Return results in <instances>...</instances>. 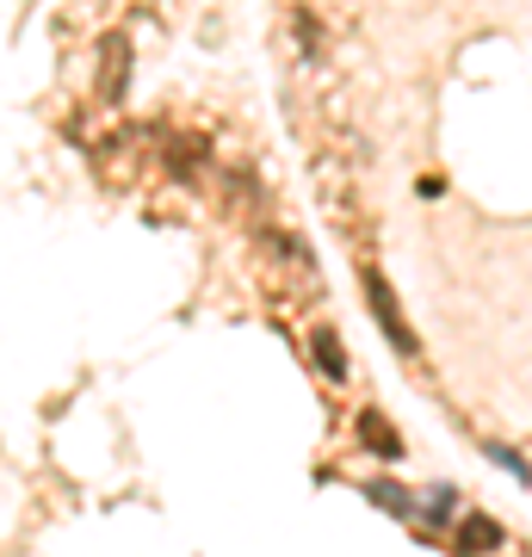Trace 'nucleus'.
Segmentation results:
<instances>
[{"mask_svg": "<svg viewBox=\"0 0 532 557\" xmlns=\"http://www.w3.org/2000/svg\"><path fill=\"white\" fill-rule=\"evenodd\" d=\"M366 304H372L378 329L391 335V347H396V354L421 359V341H415V329L403 322V310H396V298H391V285H384V273H372V267H366Z\"/></svg>", "mask_w": 532, "mask_h": 557, "instance_id": "nucleus-1", "label": "nucleus"}, {"mask_svg": "<svg viewBox=\"0 0 532 557\" xmlns=\"http://www.w3.org/2000/svg\"><path fill=\"white\" fill-rule=\"evenodd\" d=\"M354 434L366 440V453H372V458H403V434H396V428L378 416V409H359Z\"/></svg>", "mask_w": 532, "mask_h": 557, "instance_id": "nucleus-2", "label": "nucleus"}, {"mask_svg": "<svg viewBox=\"0 0 532 557\" xmlns=\"http://www.w3.org/2000/svg\"><path fill=\"white\" fill-rule=\"evenodd\" d=\"M502 539H508V533H502V520L465 515V520H458V539H453V545H458V552H502Z\"/></svg>", "mask_w": 532, "mask_h": 557, "instance_id": "nucleus-3", "label": "nucleus"}, {"mask_svg": "<svg viewBox=\"0 0 532 557\" xmlns=\"http://www.w3.org/2000/svg\"><path fill=\"white\" fill-rule=\"evenodd\" d=\"M310 347H316V366H322L329 379H347V354H341V335H335V329H316Z\"/></svg>", "mask_w": 532, "mask_h": 557, "instance_id": "nucleus-4", "label": "nucleus"}, {"mask_svg": "<svg viewBox=\"0 0 532 557\" xmlns=\"http://www.w3.org/2000/svg\"><path fill=\"white\" fill-rule=\"evenodd\" d=\"M372 496L384 502V508H391V515H409V508H415V502H409V490H391V483H378Z\"/></svg>", "mask_w": 532, "mask_h": 557, "instance_id": "nucleus-5", "label": "nucleus"}]
</instances>
